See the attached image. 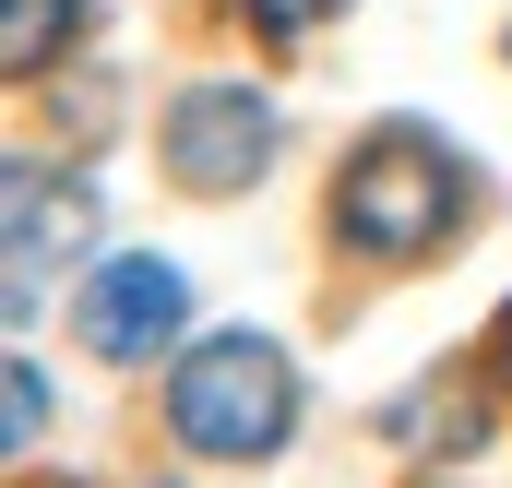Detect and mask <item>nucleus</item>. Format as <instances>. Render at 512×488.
<instances>
[{
	"mask_svg": "<svg viewBox=\"0 0 512 488\" xmlns=\"http://www.w3.org/2000/svg\"><path fill=\"white\" fill-rule=\"evenodd\" d=\"M84 346L96 358H155L179 322H191V286H179V262H155V250H131V262H108L96 286H84Z\"/></svg>",
	"mask_w": 512,
	"mask_h": 488,
	"instance_id": "20e7f679",
	"label": "nucleus"
},
{
	"mask_svg": "<svg viewBox=\"0 0 512 488\" xmlns=\"http://www.w3.org/2000/svg\"><path fill=\"white\" fill-rule=\"evenodd\" d=\"M453 215H465V167H453L417 120L370 131V143L346 155V179H334V227L370 250V262H417V250H441V239H453Z\"/></svg>",
	"mask_w": 512,
	"mask_h": 488,
	"instance_id": "f03ea898",
	"label": "nucleus"
},
{
	"mask_svg": "<svg viewBox=\"0 0 512 488\" xmlns=\"http://www.w3.org/2000/svg\"><path fill=\"white\" fill-rule=\"evenodd\" d=\"M167 429H179L203 465H262V453H286V429H298V369H286V346H262V334L191 346L179 381H167Z\"/></svg>",
	"mask_w": 512,
	"mask_h": 488,
	"instance_id": "f257e3e1",
	"label": "nucleus"
},
{
	"mask_svg": "<svg viewBox=\"0 0 512 488\" xmlns=\"http://www.w3.org/2000/svg\"><path fill=\"white\" fill-rule=\"evenodd\" d=\"M36 429H48V381H36V369H12V441H36Z\"/></svg>",
	"mask_w": 512,
	"mask_h": 488,
	"instance_id": "0eeeda50",
	"label": "nucleus"
},
{
	"mask_svg": "<svg viewBox=\"0 0 512 488\" xmlns=\"http://www.w3.org/2000/svg\"><path fill=\"white\" fill-rule=\"evenodd\" d=\"M72 24H84V0H0V60L12 72H48L72 48Z\"/></svg>",
	"mask_w": 512,
	"mask_h": 488,
	"instance_id": "423d86ee",
	"label": "nucleus"
},
{
	"mask_svg": "<svg viewBox=\"0 0 512 488\" xmlns=\"http://www.w3.org/2000/svg\"><path fill=\"white\" fill-rule=\"evenodd\" d=\"M262 24H322V12H334V0H251Z\"/></svg>",
	"mask_w": 512,
	"mask_h": 488,
	"instance_id": "6e6552de",
	"label": "nucleus"
},
{
	"mask_svg": "<svg viewBox=\"0 0 512 488\" xmlns=\"http://www.w3.org/2000/svg\"><path fill=\"white\" fill-rule=\"evenodd\" d=\"M274 167V108L251 84H191L167 108V179L179 191H251Z\"/></svg>",
	"mask_w": 512,
	"mask_h": 488,
	"instance_id": "7ed1b4c3",
	"label": "nucleus"
},
{
	"mask_svg": "<svg viewBox=\"0 0 512 488\" xmlns=\"http://www.w3.org/2000/svg\"><path fill=\"white\" fill-rule=\"evenodd\" d=\"M501 381H512V310H501Z\"/></svg>",
	"mask_w": 512,
	"mask_h": 488,
	"instance_id": "1a4fd4ad",
	"label": "nucleus"
},
{
	"mask_svg": "<svg viewBox=\"0 0 512 488\" xmlns=\"http://www.w3.org/2000/svg\"><path fill=\"white\" fill-rule=\"evenodd\" d=\"M84 239H96V191H84V179L48 191L36 167H12V310H36V262H48V250L72 262Z\"/></svg>",
	"mask_w": 512,
	"mask_h": 488,
	"instance_id": "39448f33",
	"label": "nucleus"
}]
</instances>
